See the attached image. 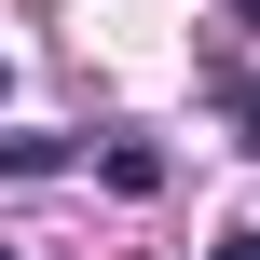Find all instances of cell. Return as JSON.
<instances>
[{"label": "cell", "mask_w": 260, "mask_h": 260, "mask_svg": "<svg viewBox=\"0 0 260 260\" xmlns=\"http://www.w3.org/2000/svg\"><path fill=\"white\" fill-rule=\"evenodd\" d=\"M69 165V137H41V123H0V178H55Z\"/></svg>", "instance_id": "6da1fadb"}, {"label": "cell", "mask_w": 260, "mask_h": 260, "mask_svg": "<svg viewBox=\"0 0 260 260\" xmlns=\"http://www.w3.org/2000/svg\"><path fill=\"white\" fill-rule=\"evenodd\" d=\"M96 165H110V192H165V151H137V137H110Z\"/></svg>", "instance_id": "7a4b0ae2"}, {"label": "cell", "mask_w": 260, "mask_h": 260, "mask_svg": "<svg viewBox=\"0 0 260 260\" xmlns=\"http://www.w3.org/2000/svg\"><path fill=\"white\" fill-rule=\"evenodd\" d=\"M233 110H247V151H260V82H247V96H233Z\"/></svg>", "instance_id": "3957f363"}, {"label": "cell", "mask_w": 260, "mask_h": 260, "mask_svg": "<svg viewBox=\"0 0 260 260\" xmlns=\"http://www.w3.org/2000/svg\"><path fill=\"white\" fill-rule=\"evenodd\" d=\"M206 260H260V233H233V247H206Z\"/></svg>", "instance_id": "277c9868"}, {"label": "cell", "mask_w": 260, "mask_h": 260, "mask_svg": "<svg viewBox=\"0 0 260 260\" xmlns=\"http://www.w3.org/2000/svg\"><path fill=\"white\" fill-rule=\"evenodd\" d=\"M0 96H14V69H0Z\"/></svg>", "instance_id": "5b68a950"}]
</instances>
